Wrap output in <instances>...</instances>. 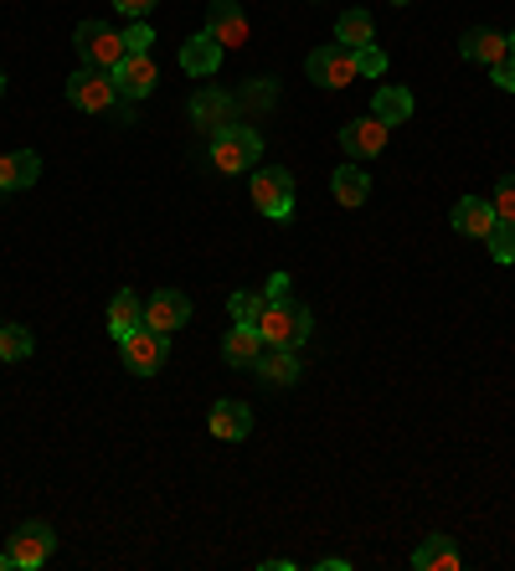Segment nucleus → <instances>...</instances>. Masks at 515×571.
<instances>
[{
    "label": "nucleus",
    "instance_id": "nucleus-9",
    "mask_svg": "<svg viewBox=\"0 0 515 571\" xmlns=\"http://www.w3.org/2000/svg\"><path fill=\"white\" fill-rule=\"evenodd\" d=\"M191 320V299L181 288H154L150 299H145V324L160 330V335H175V330H186Z\"/></svg>",
    "mask_w": 515,
    "mask_h": 571
},
{
    "label": "nucleus",
    "instance_id": "nucleus-5",
    "mask_svg": "<svg viewBox=\"0 0 515 571\" xmlns=\"http://www.w3.org/2000/svg\"><path fill=\"white\" fill-rule=\"evenodd\" d=\"M253 206L268 221H289L294 217V175L284 165H263L253 170Z\"/></svg>",
    "mask_w": 515,
    "mask_h": 571
},
{
    "label": "nucleus",
    "instance_id": "nucleus-4",
    "mask_svg": "<svg viewBox=\"0 0 515 571\" xmlns=\"http://www.w3.org/2000/svg\"><path fill=\"white\" fill-rule=\"evenodd\" d=\"M119 99H124V93H119V83H114V72L78 68L68 78V103H72V109H83V114H108Z\"/></svg>",
    "mask_w": 515,
    "mask_h": 571
},
{
    "label": "nucleus",
    "instance_id": "nucleus-20",
    "mask_svg": "<svg viewBox=\"0 0 515 571\" xmlns=\"http://www.w3.org/2000/svg\"><path fill=\"white\" fill-rule=\"evenodd\" d=\"M258 355H263V335H258L253 324H232L222 340V361L232 370H253L258 366Z\"/></svg>",
    "mask_w": 515,
    "mask_h": 571
},
{
    "label": "nucleus",
    "instance_id": "nucleus-7",
    "mask_svg": "<svg viewBox=\"0 0 515 571\" xmlns=\"http://www.w3.org/2000/svg\"><path fill=\"white\" fill-rule=\"evenodd\" d=\"M5 551H11V567L16 571H42L52 561V551H57V536H52L47 521H26L16 536H11Z\"/></svg>",
    "mask_w": 515,
    "mask_h": 571
},
{
    "label": "nucleus",
    "instance_id": "nucleus-18",
    "mask_svg": "<svg viewBox=\"0 0 515 571\" xmlns=\"http://www.w3.org/2000/svg\"><path fill=\"white\" fill-rule=\"evenodd\" d=\"M191 124H196V129H211V135L227 129V124H238V118H232V99L217 93V88H202V93L191 99Z\"/></svg>",
    "mask_w": 515,
    "mask_h": 571
},
{
    "label": "nucleus",
    "instance_id": "nucleus-16",
    "mask_svg": "<svg viewBox=\"0 0 515 571\" xmlns=\"http://www.w3.org/2000/svg\"><path fill=\"white\" fill-rule=\"evenodd\" d=\"M412 567L417 571H459L464 556H459V546H454V536L433 530V536H423V546L412 551Z\"/></svg>",
    "mask_w": 515,
    "mask_h": 571
},
{
    "label": "nucleus",
    "instance_id": "nucleus-2",
    "mask_svg": "<svg viewBox=\"0 0 515 571\" xmlns=\"http://www.w3.org/2000/svg\"><path fill=\"white\" fill-rule=\"evenodd\" d=\"M309 324H314V315H309L305 304L294 299H278L263 309V320H258V335H263V345H278V351H299L309 340Z\"/></svg>",
    "mask_w": 515,
    "mask_h": 571
},
{
    "label": "nucleus",
    "instance_id": "nucleus-38",
    "mask_svg": "<svg viewBox=\"0 0 515 571\" xmlns=\"http://www.w3.org/2000/svg\"><path fill=\"white\" fill-rule=\"evenodd\" d=\"M392 5H412V0H392Z\"/></svg>",
    "mask_w": 515,
    "mask_h": 571
},
{
    "label": "nucleus",
    "instance_id": "nucleus-21",
    "mask_svg": "<svg viewBox=\"0 0 515 571\" xmlns=\"http://www.w3.org/2000/svg\"><path fill=\"white\" fill-rule=\"evenodd\" d=\"M145 324V299H135V288H119L108 299V335L114 340H129Z\"/></svg>",
    "mask_w": 515,
    "mask_h": 571
},
{
    "label": "nucleus",
    "instance_id": "nucleus-12",
    "mask_svg": "<svg viewBox=\"0 0 515 571\" xmlns=\"http://www.w3.org/2000/svg\"><path fill=\"white\" fill-rule=\"evenodd\" d=\"M206 427H211V437H222V443H242V437L253 433V407L238 402V397H222V402L206 412Z\"/></svg>",
    "mask_w": 515,
    "mask_h": 571
},
{
    "label": "nucleus",
    "instance_id": "nucleus-32",
    "mask_svg": "<svg viewBox=\"0 0 515 571\" xmlns=\"http://www.w3.org/2000/svg\"><path fill=\"white\" fill-rule=\"evenodd\" d=\"M490 83H495L500 93H515V52H505L495 68H490Z\"/></svg>",
    "mask_w": 515,
    "mask_h": 571
},
{
    "label": "nucleus",
    "instance_id": "nucleus-29",
    "mask_svg": "<svg viewBox=\"0 0 515 571\" xmlns=\"http://www.w3.org/2000/svg\"><path fill=\"white\" fill-rule=\"evenodd\" d=\"M150 47H154L150 21H129V26H124V52H129V57H145Z\"/></svg>",
    "mask_w": 515,
    "mask_h": 571
},
{
    "label": "nucleus",
    "instance_id": "nucleus-6",
    "mask_svg": "<svg viewBox=\"0 0 515 571\" xmlns=\"http://www.w3.org/2000/svg\"><path fill=\"white\" fill-rule=\"evenodd\" d=\"M119 355H124V370L154 376V370H165V361H171V335H160V330H150V324H139L129 340H119Z\"/></svg>",
    "mask_w": 515,
    "mask_h": 571
},
{
    "label": "nucleus",
    "instance_id": "nucleus-25",
    "mask_svg": "<svg viewBox=\"0 0 515 571\" xmlns=\"http://www.w3.org/2000/svg\"><path fill=\"white\" fill-rule=\"evenodd\" d=\"M32 351H36V340H32L26 324H5V320H0V361H5V366H11V361H26Z\"/></svg>",
    "mask_w": 515,
    "mask_h": 571
},
{
    "label": "nucleus",
    "instance_id": "nucleus-36",
    "mask_svg": "<svg viewBox=\"0 0 515 571\" xmlns=\"http://www.w3.org/2000/svg\"><path fill=\"white\" fill-rule=\"evenodd\" d=\"M0 99H5V72H0Z\"/></svg>",
    "mask_w": 515,
    "mask_h": 571
},
{
    "label": "nucleus",
    "instance_id": "nucleus-17",
    "mask_svg": "<svg viewBox=\"0 0 515 571\" xmlns=\"http://www.w3.org/2000/svg\"><path fill=\"white\" fill-rule=\"evenodd\" d=\"M36 175H42V155H36V150L0 155V196H11V191H26V185H36Z\"/></svg>",
    "mask_w": 515,
    "mask_h": 571
},
{
    "label": "nucleus",
    "instance_id": "nucleus-35",
    "mask_svg": "<svg viewBox=\"0 0 515 571\" xmlns=\"http://www.w3.org/2000/svg\"><path fill=\"white\" fill-rule=\"evenodd\" d=\"M0 571H16L11 567V551H0Z\"/></svg>",
    "mask_w": 515,
    "mask_h": 571
},
{
    "label": "nucleus",
    "instance_id": "nucleus-34",
    "mask_svg": "<svg viewBox=\"0 0 515 571\" xmlns=\"http://www.w3.org/2000/svg\"><path fill=\"white\" fill-rule=\"evenodd\" d=\"M263 299H268V304L289 299V273H274V278H268V288H263Z\"/></svg>",
    "mask_w": 515,
    "mask_h": 571
},
{
    "label": "nucleus",
    "instance_id": "nucleus-10",
    "mask_svg": "<svg viewBox=\"0 0 515 571\" xmlns=\"http://www.w3.org/2000/svg\"><path fill=\"white\" fill-rule=\"evenodd\" d=\"M387 139H392V129H387L377 114H366V118H351L341 129V150L351 155V160H377V155L387 150Z\"/></svg>",
    "mask_w": 515,
    "mask_h": 571
},
{
    "label": "nucleus",
    "instance_id": "nucleus-19",
    "mask_svg": "<svg viewBox=\"0 0 515 571\" xmlns=\"http://www.w3.org/2000/svg\"><path fill=\"white\" fill-rule=\"evenodd\" d=\"M459 52H464V62H484V68H495L500 57L511 52V42L500 32H490V26H469V32L459 36Z\"/></svg>",
    "mask_w": 515,
    "mask_h": 571
},
{
    "label": "nucleus",
    "instance_id": "nucleus-3",
    "mask_svg": "<svg viewBox=\"0 0 515 571\" xmlns=\"http://www.w3.org/2000/svg\"><path fill=\"white\" fill-rule=\"evenodd\" d=\"M72 47L83 57V68H103V72H114L124 57H129V52H124V32H114L108 21H83V26L72 32Z\"/></svg>",
    "mask_w": 515,
    "mask_h": 571
},
{
    "label": "nucleus",
    "instance_id": "nucleus-11",
    "mask_svg": "<svg viewBox=\"0 0 515 571\" xmlns=\"http://www.w3.org/2000/svg\"><path fill=\"white\" fill-rule=\"evenodd\" d=\"M206 32L217 36L227 52L248 47V16H242L238 0H211V5H206Z\"/></svg>",
    "mask_w": 515,
    "mask_h": 571
},
{
    "label": "nucleus",
    "instance_id": "nucleus-14",
    "mask_svg": "<svg viewBox=\"0 0 515 571\" xmlns=\"http://www.w3.org/2000/svg\"><path fill=\"white\" fill-rule=\"evenodd\" d=\"M253 376L263 381V387H294V381L305 376V366H299V351H278V345H263Z\"/></svg>",
    "mask_w": 515,
    "mask_h": 571
},
{
    "label": "nucleus",
    "instance_id": "nucleus-28",
    "mask_svg": "<svg viewBox=\"0 0 515 571\" xmlns=\"http://www.w3.org/2000/svg\"><path fill=\"white\" fill-rule=\"evenodd\" d=\"M484 242H490V258L495 263H515V221H495L484 232Z\"/></svg>",
    "mask_w": 515,
    "mask_h": 571
},
{
    "label": "nucleus",
    "instance_id": "nucleus-26",
    "mask_svg": "<svg viewBox=\"0 0 515 571\" xmlns=\"http://www.w3.org/2000/svg\"><path fill=\"white\" fill-rule=\"evenodd\" d=\"M335 42H341V47H366V42H371V16H366V11H341V21H335Z\"/></svg>",
    "mask_w": 515,
    "mask_h": 571
},
{
    "label": "nucleus",
    "instance_id": "nucleus-37",
    "mask_svg": "<svg viewBox=\"0 0 515 571\" xmlns=\"http://www.w3.org/2000/svg\"><path fill=\"white\" fill-rule=\"evenodd\" d=\"M505 42H511V52H515V26H511V36H505Z\"/></svg>",
    "mask_w": 515,
    "mask_h": 571
},
{
    "label": "nucleus",
    "instance_id": "nucleus-30",
    "mask_svg": "<svg viewBox=\"0 0 515 571\" xmlns=\"http://www.w3.org/2000/svg\"><path fill=\"white\" fill-rule=\"evenodd\" d=\"M356 72H360V78H381V72H387V52H381L377 42L356 47Z\"/></svg>",
    "mask_w": 515,
    "mask_h": 571
},
{
    "label": "nucleus",
    "instance_id": "nucleus-33",
    "mask_svg": "<svg viewBox=\"0 0 515 571\" xmlns=\"http://www.w3.org/2000/svg\"><path fill=\"white\" fill-rule=\"evenodd\" d=\"M114 5H119L129 21H150V11L160 5V0H114Z\"/></svg>",
    "mask_w": 515,
    "mask_h": 571
},
{
    "label": "nucleus",
    "instance_id": "nucleus-13",
    "mask_svg": "<svg viewBox=\"0 0 515 571\" xmlns=\"http://www.w3.org/2000/svg\"><path fill=\"white\" fill-rule=\"evenodd\" d=\"M222 57H227V47L217 42V36H211V32H196L186 47H181V72H186V78H217Z\"/></svg>",
    "mask_w": 515,
    "mask_h": 571
},
{
    "label": "nucleus",
    "instance_id": "nucleus-23",
    "mask_svg": "<svg viewBox=\"0 0 515 571\" xmlns=\"http://www.w3.org/2000/svg\"><path fill=\"white\" fill-rule=\"evenodd\" d=\"M371 114H377L387 129L408 124V118H412V93H408V88H397V83H381L377 99H371Z\"/></svg>",
    "mask_w": 515,
    "mask_h": 571
},
{
    "label": "nucleus",
    "instance_id": "nucleus-22",
    "mask_svg": "<svg viewBox=\"0 0 515 571\" xmlns=\"http://www.w3.org/2000/svg\"><path fill=\"white\" fill-rule=\"evenodd\" d=\"M448 221H454V232H464V237H484L500 217H495V206L484 202V196H464V202L448 212Z\"/></svg>",
    "mask_w": 515,
    "mask_h": 571
},
{
    "label": "nucleus",
    "instance_id": "nucleus-31",
    "mask_svg": "<svg viewBox=\"0 0 515 571\" xmlns=\"http://www.w3.org/2000/svg\"><path fill=\"white\" fill-rule=\"evenodd\" d=\"M495 217L500 221H515V175H500V185H495Z\"/></svg>",
    "mask_w": 515,
    "mask_h": 571
},
{
    "label": "nucleus",
    "instance_id": "nucleus-24",
    "mask_svg": "<svg viewBox=\"0 0 515 571\" xmlns=\"http://www.w3.org/2000/svg\"><path fill=\"white\" fill-rule=\"evenodd\" d=\"M330 191H335V202L341 206H366V196H371V181H366V170L360 165H341L335 175H330Z\"/></svg>",
    "mask_w": 515,
    "mask_h": 571
},
{
    "label": "nucleus",
    "instance_id": "nucleus-8",
    "mask_svg": "<svg viewBox=\"0 0 515 571\" xmlns=\"http://www.w3.org/2000/svg\"><path fill=\"white\" fill-rule=\"evenodd\" d=\"M305 72H309V83H320V88H345V83H356V78H360V72H356V52L341 47V42L309 52Z\"/></svg>",
    "mask_w": 515,
    "mask_h": 571
},
{
    "label": "nucleus",
    "instance_id": "nucleus-15",
    "mask_svg": "<svg viewBox=\"0 0 515 571\" xmlns=\"http://www.w3.org/2000/svg\"><path fill=\"white\" fill-rule=\"evenodd\" d=\"M114 83H119V93L124 99H150L154 93V83H160V68L150 62V52L145 57H124L119 68H114Z\"/></svg>",
    "mask_w": 515,
    "mask_h": 571
},
{
    "label": "nucleus",
    "instance_id": "nucleus-1",
    "mask_svg": "<svg viewBox=\"0 0 515 571\" xmlns=\"http://www.w3.org/2000/svg\"><path fill=\"white\" fill-rule=\"evenodd\" d=\"M258 160H263V135L253 124H227L211 135V165L222 175H248V170H258Z\"/></svg>",
    "mask_w": 515,
    "mask_h": 571
},
{
    "label": "nucleus",
    "instance_id": "nucleus-27",
    "mask_svg": "<svg viewBox=\"0 0 515 571\" xmlns=\"http://www.w3.org/2000/svg\"><path fill=\"white\" fill-rule=\"evenodd\" d=\"M263 309H268V299H263V294H253V288H242V294H232V299H227V315H232V324H253V330H258Z\"/></svg>",
    "mask_w": 515,
    "mask_h": 571
}]
</instances>
